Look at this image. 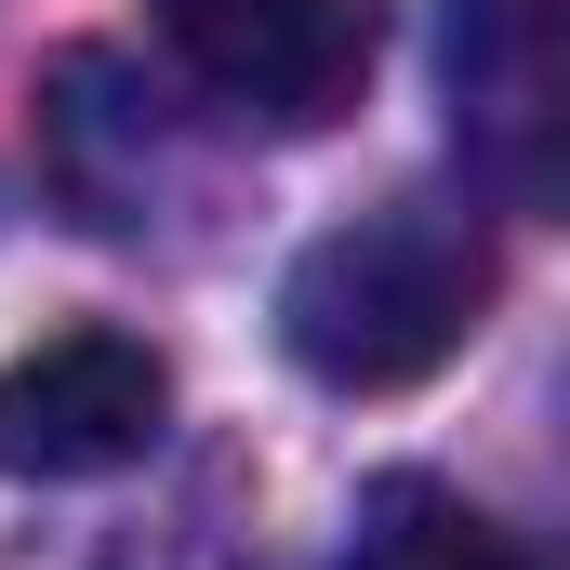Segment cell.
I'll use <instances>...</instances> for the list:
<instances>
[{"mask_svg": "<svg viewBox=\"0 0 570 570\" xmlns=\"http://www.w3.org/2000/svg\"><path fill=\"white\" fill-rule=\"evenodd\" d=\"M491 305V239L464 199H385L332 239H305L279 279V345L332 399H399L478 332Z\"/></svg>", "mask_w": 570, "mask_h": 570, "instance_id": "6da1fadb", "label": "cell"}, {"mask_svg": "<svg viewBox=\"0 0 570 570\" xmlns=\"http://www.w3.org/2000/svg\"><path fill=\"white\" fill-rule=\"evenodd\" d=\"M159 412H173L159 345H134V332H53V345H27L0 372V478H40V491L120 478V464L159 451Z\"/></svg>", "mask_w": 570, "mask_h": 570, "instance_id": "277c9868", "label": "cell"}, {"mask_svg": "<svg viewBox=\"0 0 570 570\" xmlns=\"http://www.w3.org/2000/svg\"><path fill=\"white\" fill-rule=\"evenodd\" d=\"M332 570H558V558L518 544L504 518H478L438 478H385V491H358V531H345Z\"/></svg>", "mask_w": 570, "mask_h": 570, "instance_id": "5b68a950", "label": "cell"}, {"mask_svg": "<svg viewBox=\"0 0 570 570\" xmlns=\"http://www.w3.org/2000/svg\"><path fill=\"white\" fill-rule=\"evenodd\" d=\"M451 134L504 199L570 226V0H451Z\"/></svg>", "mask_w": 570, "mask_h": 570, "instance_id": "3957f363", "label": "cell"}, {"mask_svg": "<svg viewBox=\"0 0 570 570\" xmlns=\"http://www.w3.org/2000/svg\"><path fill=\"white\" fill-rule=\"evenodd\" d=\"M159 40L213 107L266 134L345 120L372 80V0H159Z\"/></svg>", "mask_w": 570, "mask_h": 570, "instance_id": "7a4b0ae2", "label": "cell"}]
</instances>
